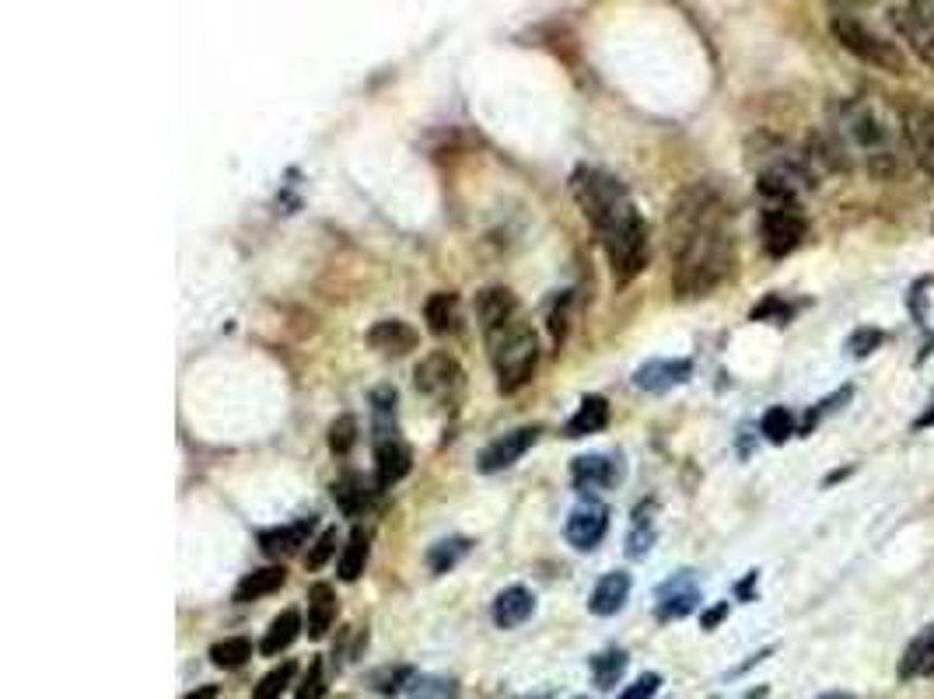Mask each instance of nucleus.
Listing matches in <instances>:
<instances>
[{"label": "nucleus", "mask_w": 934, "mask_h": 699, "mask_svg": "<svg viewBox=\"0 0 934 699\" xmlns=\"http://www.w3.org/2000/svg\"><path fill=\"white\" fill-rule=\"evenodd\" d=\"M326 696V678H322V661H312L309 672H304L301 686L295 692V699H322Z\"/></svg>", "instance_id": "nucleus-40"}, {"label": "nucleus", "mask_w": 934, "mask_h": 699, "mask_svg": "<svg viewBox=\"0 0 934 699\" xmlns=\"http://www.w3.org/2000/svg\"><path fill=\"white\" fill-rule=\"evenodd\" d=\"M571 479L582 494L606 490V486L623 479V469L617 459H609V454H582V459H574L571 465Z\"/></svg>", "instance_id": "nucleus-14"}, {"label": "nucleus", "mask_w": 934, "mask_h": 699, "mask_svg": "<svg viewBox=\"0 0 934 699\" xmlns=\"http://www.w3.org/2000/svg\"><path fill=\"white\" fill-rule=\"evenodd\" d=\"M760 430H763L774 445L787 441V437L795 434V416H792V410H784V405H774V410H767Z\"/></svg>", "instance_id": "nucleus-35"}, {"label": "nucleus", "mask_w": 934, "mask_h": 699, "mask_svg": "<svg viewBox=\"0 0 934 699\" xmlns=\"http://www.w3.org/2000/svg\"><path fill=\"white\" fill-rule=\"evenodd\" d=\"M724 615H728V601H721V606H718V609H711V612H707V615H703V629H714V626H718V623L724 620Z\"/></svg>", "instance_id": "nucleus-44"}, {"label": "nucleus", "mask_w": 934, "mask_h": 699, "mask_svg": "<svg viewBox=\"0 0 934 699\" xmlns=\"http://www.w3.org/2000/svg\"><path fill=\"white\" fill-rule=\"evenodd\" d=\"M483 339H487V350H490L497 388H501L505 396L519 392V388L536 375V364H539V339L533 333V325L519 315L505 325H497L490 333H483Z\"/></svg>", "instance_id": "nucleus-2"}, {"label": "nucleus", "mask_w": 934, "mask_h": 699, "mask_svg": "<svg viewBox=\"0 0 934 699\" xmlns=\"http://www.w3.org/2000/svg\"><path fill=\"white\" fill-rule=\"evenodd\" d=\"M651 542H655V528H651L648 517H644V508H640L634 517V532H631V542H626V552H631V557H644V552L651 549Z\"/></svg>", "instance_id": "nucleus-38"}, {"label": "nucleus", "mask_w": 934, "mask_h": 699, "mask_svg": "<svg viewBox=\"0 0 934 699\" xmlns=\"http://www.w3.org/2000/svg\"><path fill=\"white\" fill-rule=\"evenodd\" d=\"M333 552H336V528H326V532H322L319 539L312 542L309 557H304V566H309V571H322Z\"/></svg>", "instance_id": "nucleus-37"}, {"label": "nucleus", "mask_w": 934, "mask_h": 699, "mask_svg": "<svg viewBox=\"0 0 934 699\" xmlns=\"http://www.w3.org/2000/svg\"><path fill=\"white\" fill-rule=\"evenodd\" d=\"M606 424H609V402H606L602 396H585V399H582V405H577V413L568 420V427H563V434H568L571 441H577V437L599 434Z\"/></svg>", "instance_id": "nucleus-26"}, {"label": "nucleus", "mask_w": 934, "mask_h": 699, "mask_svg": "<svg viewBox=\"0 0 934 699\" xmlns=\"http://www.w3.org/2000/svg\"><path fill=\"white\" fill-rule=\"evenodd\" d=\"M333 620H336V591H333V584L319 581L309 588V637L322 640L329 633Z\"/></svg>", "instance_id": "nucleus-25"}, {"label": "nucleus", "mask_w": 934, "mask_h": 699, "mask_svg": "<svg viewBox=\"0 0 934 699\" xmlns=\"http://www.w3.org/2000/svg\"><path fill=\"white\" fill-rule=\"evenodd\" d=\"M413 678H416L413 669H385V672L375 675V689H378L382 696H396L402 686H410Z\"/></svg>", "instance_id": "nucleus-39"}, {"label": "nucleus", "mask_w": 934, "mask_h": 699, "mask_svg": "<svg viewBox=\"0 0 934 699\" xmlns=\"http://www.w3.org/2000/svg\"><path fill=\"white\" fill-rule=\"evenodd\" d=\"M252 658V644L246 637H228L211 647V661L217 669H241Z\"/></svg>", "instance_id": "nucleus-33"}, {"label": "nucleus", "mask_w": 934, "mask_h": 699, "mask_svg": "<svg viewBox=\"0 0 934 699\" xmlns=\"http://www.w3.org/2000/svg\"><path fill=\"white\" fill-rule=\"evenodd\" d=\"M626 598H631V574L613 571L595 584V591L588 598V609L595 615H617L626 606Z\"/></svg>", "instance_id": "nucleus-23"}, {"label": "nucleus", "mask_w": 934, "mask_h": 699, "mask_svg": "<svg viewBox=\"0 0 934 699\" xmlns=\"http://www.w3.org/2000/svg\"><path fill=\"white\" fill-rule=\"evenodd\" d=\"M760 232H763V249L767 255H787L801 246L805 238V217L798 203L795 207H767L763 210V221H760Z\"/></svg>", "instance_id": "nucleus-9"}, {"label": "nucleus", "mask_w": 934, "mask_h": 699, "mask_svg": "<svg viewBox=\"0 0 934 699\" xmlns=\"http://www.w3.org/2000/svg\"><path fill=\"white\" fill-rule=\"evenodd\" d=\"M658 686H662V678H658L655 672H648V675H640L620 699H651L658 692Z\"/></svg>", "instance_id": "nucleus-41"}, {"label": "nucleus", "mask_w": 934, "mask_h": 699, "mask_svg": "<svg viewBox=\"0 0 934 699\" xmlns=\"http://www.w3.org/2000/svg\"><path fill=\"white\" fill-rule=\"evenodd\" d=\"M295 675H298V664H295V661L277 664V669L266 672V675L260 678V686L252 689V699H281V696H284V689L295 682Z\"/></svg>", "instance_id": "nucleus-32"}, {"label": "nucleus", "mask_w": 934, "mask_h": 699, "mask_svg": "<svg viewBox=\"0 0 934 699\" xmlns=\"http://www.w3.org/2000/svg\"><path fill=\"white\" fill-rule=\"evenodd\" d=\"M689 375H694L689 361H648L634 371V385L640 392H669L672 385L689 382Z\"/></svg>", "instance_id": "nucleus-19"}, {"label": "nucleus", "mask_w": 934, "mask_h": 699, "mask_svg": "<svg viewBox=\"0 0 934 699\" xmlns=\"http://www.w3.org/2000/svg\"><path fill=\"white\" fill-rule=\"evenodd\" d=\"M623 672H626V654H623V650H606V654L591 658V678H595V686H599V689H613L617 682L623 678Z\"/></svg>", "instance_id": "nucleus-31"}, {"label": "nucleus", "mask_w": 934, "mask_h": 699, "mask_svg": "<svg viewBox=\"0 0 934 699\" xmlns=\"http://www.w3.org/2000/svg\"><path fill=\"white\" fill-rule=\"evenodd\" d=\"M536 437H539L536 427H519V430H511V434H505V437H497V441H490L487 448L480 451L476 469H480V473H487V476H490V473H501V469H511L528 448L536 445Z\"/></svg>", "instance_id": "nucleus-11"}, {"label": "nucleus", "mask_w": 934, "mask_h": 699, "mask_svg": "<svg viewBox=\"0 0 934 699\" xmlns=\"http://www.w3.org/2000/svg\"><path fill=\"white\" fill-rule=\"evenodd\" d=\"M533 609H536L533 591H525V588H505L501 595L494 598V623L501 626V629H514V626H522L528 615H533Z\"/></svg>", "instance_id": "nucleus-24"}, {"label": "nucleus", "mask_w": 934, "mask_h": 699, "mask_svg": "<svg viewBox=\"0 0 934 699\" xmlns=\"http://www.w3.org/2000/svg\"><path fill=\"white\" fill-rule=\"evenodd\" d=\"M879 344H882V333H875V329H861V333L850 336V353H855V357H868V353H872Z\"/></svg>", "instance_id": "nucleus-43"}, {"label": "nucleus", "mask_w": 934, "mask_h": 699, "mask_svg": "<svg viewBox=\"0 0 934 699\" xmlns=\"http://www.w3.org/2000/svg\"><path fill=\"white\" fill-rule=\"evenodd\" d=\"M470 539H462V535H452V539H441V542H434L431 549H427V566H431V574H448L452 571V566H459V560L465 557V552H470Z\"/></svg>", "instance_id": "nucleus-30"}, {"label": "nucleus", "mask_w": 934, "mask_h": 699, "mask_svg": "<svg viewBox=\"0 0 934 699\" xmlns=\"http://www.w3.org/2000/svg\"><path fill=\"white\" fill-rule=\"evenodd\" d=\"M606 532H609V508H606V503H599V500L577 503V508L571 511V517H568V528H563L568 542L574 549H582V552L599 546L606 539Z\"/></svg>", "instance_id": "nucleus-10"}, {"label": "nucleus", "mask_w": 934, "mask_h": 699, "mask_svg": "<svg viewBox=\"0 0 934 699\" xmlns=\"http://www.w3.org/2000/svg\"><path fill=\"white\" fill-rule=\"evenodd\" d=\"M700 601V588L697 581L689 571H683L680 577L665 581L662 588H658V620L662 623H672V620H683V615H689L697 609Z\"/></svg>", "instance_id": "nucleus-13"}, {"label": "nucleus", "mask_w": 934, "mask_h": 699, "mask_svg": "<svg viewBox=\"0 0 934 699\" xmlns=\"http://www.w3.org/2000/svg\"><path fill=\"white\" fill-rule=\"evenodd\" d=\"M378 497V483L364 479L361 473H344L340 479L333 483V500L347 517H358L375 503Z\"/></svg>", "instance_id": "nucleus-18"}, {"label": "nucleus", "mask_w": 934, "mask_h": 699, "mask_svg": "<svg viewBox=\"0 0 934 699\" xmlns=\"http://www.w3.org/2000/svg\"><path fill=\"white\" fill-rule=\"evenodd\" d=\"M539 699H546V696H539Z\"/></svg>", "instance_id": "nucleus-47"}, {"label": "nucleus", "mask_w": 934, "mask_h": 699, "mask_svg": "<svg viewBox=\"0 0 934 699\" xmlns=\"http://www.w3.org/2000/svg\"><path fill=\"white\" fill-rule=\"evenodd\" d=\"M519 315H522V304L508 287H487L476 295V322H480L483 333H490V329H497V325H505Z\"/></svg>", "instance_id": "nucleus-16"}, {"label": "nucleus", "mask_w": 934, "mask_h": 699, "mask_svg": "<svg viewBox=\"0 0 934 699\" xmlns=\"http://www.w3.org/2000/svg\"><path fill=\"white\" fill-rule=\"evenodd\" d=\"M823 699H855V696H844V692H830V696H823Z\"/></svg>", "instance_id": "nucleus-46"}, {"label": "nucleus", "mask_w": 934, "mask_h": 699, "mask_svg": "<svg viewBox=\"0 0 934 699\" xmlns=\"http://www.w3.org/2000/svg\"><path fill=\"white\" fill-rule=\"evenodd\" d=\"M844 129H847V137L868 154V168H872V175H893L896 172V151L889 143V129H885V123H882V116L875 112L872 102H864V99L847 102L844 105Z\"/></svg>", "instance_id": "nucleus-4"}, {"label": "nucleus", "mask_w": 934, "mask_h": 699, "mask_svg": "<svg viewBox=\"0 0 934 699\" xmlns=\"http://www.w3.org/2000/svg\"><path fill=\"white\" fill-rule=\"evenodd\" d=\"M298 633H301V615H298V609H284L277 620L270 623L260 650H263L266 658H277L281 650H287V647L298 640Z\"/></svg>", "instance_id": "nucleus-28"}, {"label": "nucleus", "mask_w": 934, "mask_h": 699, "mask_svg": "<svg viewBox=\"0 0 934 699\" xmlns=\"http://www.w3.org/2000/svg\"><path fill=\"white\" fill-rule=\"evenodd\" d=\"M410 699H459V686L441 675H416L410 682Z\"/></svg>", "instance_id": "nucleus-34"}, {"label": "nucleus", "mask_w": 934, "mask_h": 699, "mask_svg": "<svg viewBox=\"0 0 934 699\" xmlns=\"http://www.w3.org/2000/svg\"><path fill=\"white\" fill-rule=\"evenodd\" d=\"M830 28H833L836 42H840L847 53H855L861 63H868V67L885 71V74H904L907 71L904 53H899L889 39H882L879 32L868 28L864 22H858L855 14H833Z\"/></svg>", "instance_id": "nucleus-5"}, {"label": "nucleus", "mask_w": 934, "mask_h": 699, "mask_svg": "<svg viewBox=\"0 0 934 699\" xmlns=\"http://www.w3.org/2000/svg\"><path fill=\"white\" fill-rule=\"evenodd\" d=\"M568 304H571V295H563L560 304L553 308V315H550V333H553L557 347L563 344V336H568Z\"/></svg>", "instance_id": "nucleus-42"}, {"label": "nucleus", "mask_w": 934, "mask_h": 699, "mask_svg": "<svg viewBox=\"0 0 934 699\" xmlns=\"http://www.w3.org/2000/svg\"><path fill=\"white\" fill-rule=\"evenodd\" d=\"M893 25L904 36V42L917 53V60L934 71V4L910 0V4L893 8Z\"/></svg>", "instance_id": "nucleus-8"}, {"label": "nucleus", "mask_w": 934, "mask_h": 699, "mask_svg": "<svg viewBox=\"0 0 934 699\" xmlns=\"http://www.w3.org/2000/svg\"><path fill=\"white\" fill-rule=\"evenodd\" d=\"M368 549H372V539H368V532L364 528H353L350 532V539H347V546H344V557H340V566H336V571H340V581H358L361 574H364V566H368Z\"/></svg>", "instance_id": "nucleus-29"}, {"label": "nucleus", "mask_w": 934, "mask_h": 699, "mask_svg": "<svg viewBox=\"0 0 934 699\" xmlns=\"http://www.w3.org/2000/svg\"><path fill=\"white\" fill-rule=\"evenodd\" d=\"M424 319H427V329L434 336H456L462 329L459 295H452V290H438V295H431L424 304Z\"/></svg>", "instance_id": "nucleus-21"}, {"label": "nucleus", "mask_w": 934, "mask_h": 699, "mask_svg": "<svg viewBox=\"0 0 934 699\" xmlns=\"http://www.w3.org/2000/svg\"><path fill=\"white\" fill-rule=\"evenodd\" d=\"M353 445H358V420H353L350 413L336 416L329 424V448H333V454H350Z\"/></svg>", "instance_id": "nucleus-36"}, {"label": "nucleus", "mask_w": 934, "mask_h": 699, "mask_svg": "<svg viewBox=\"0 0 934 699\" xmlns=\"http://www.w3.org/2000/svg\"><path fill=\"white\" fill-rule=\"evenodd\" d=\"M413 469V451L407 448L402 437H385L375 441V476L378 486H396L399 479H407Z\"/></svg>", "instance_id": "nucleus-15"}, {"label": "nucleus", "mask_w": 934, "mask_h": 699, "mask_svg": "<svg viewBox=\"0 0 934 699\" xmlns=\"http://www.w3.org/2000/svg\"><path fill=\"white\" fill-rule=\"evenodd\" d=\"M315 528V514L309 517H298L295 525H284V528H270L260 535V549L266 552L270 560H281V557H291V552H298L304 546V539L312 535Z\"/></svg>", "instance_id": "nucleus-20"}, {"label": "nucleus", "mask_w": 934, "mask_h": 699, "mask_svg": "<svg viewBox=\"0 0 934 699\" xmlns=\"http://www.w3.org/2000/svg\"><path fill=\"white\" fill-rule=\"evenodd\" d=\"M927 675H934V623L917 633L910 647L904 650V658H899V678L904 682Z\"/></svg>", "instance_id": "nucleus-22"}, {"label": "nucleus", "mask_w": 934, "mask_h": 699, "mask_svg": "<svg viewBox=\"0 0 934 699\" xmlns=\"http://www.w3.org/2000/svg\"><path fill=\"white\" fill-rule=\"evenodd\" d=\"M284 581H287L284 566H263V571H252V574H246L238 581L235 601H238V606H249V601H256V598H266L273 591H281Z\"/></svg>", "instance_id": "nucleus-27"}, {"label": "nucleus", "mask_w": 934, "mask_h": 699, "mask_svg": "<svg viewBox=\"0 0 934 699\" xmlns=\"http://www.w3.org/2000/svg\"><path fill=\"white\" fill-rule=\"evenodd\" d=\"M595 232H599V241L609 255L617 284H631L634 276L648 266V224H644L634 203H626L620 214H613L602 227H595Z\"/></svg>", "instance_id": "nucleus-3"}, {"label": "nucleus", "mask_w": 934, "mask_h": 699, "mask_svg": "<svg viewBox=\"0 0 934 699\" xmlns=\"http://www.w3.org/2000/svg\"><path fill=\"white\" fill-rule=\"evenodd\" d=\"M904 134H907L913 161L921 165L927 178H934V109L910 105L904 112Z\"/></svg>", "instance_id": "nucleus-12"}, {"label": "nucleus", "mask_w": 934, "mask_h": 699, "mask_svg": "<svg viewBox=\"0 0 934 699\" xmlns=\"http://www.w3.org/2000/svg\"><path fill=\"white\" fill-rule=\"evenodd\" d=\"M571 192L577 207L585 210V217L591 221V227H602L609 217L620 214V210L631 203V192L623 189L620 178H613L602 168H588V165H582L571 175Z\"/></svg>", "instance_id": "nucleus-6"}, {"label": "nucleus", "mask_w": 934, "mask_h": 699, "mask_svg": "<svg viewBox=\"0 0 934 699\" xmlns=\"http://www.w3.org/2000/svg\"><path fill=\"white\" fill-rule=\"evenodd\" d=\"M183 699H217V686H197L192 692H186Z\"/></svg>", "instance_id": "nucleus-45"}, {"label": "nucleus", "mask_w": 934, "mask_h": 699, "mask_svg": "<svg viewBox=\"0 0 934 699\" xmlns=\"http://www.w3.org/2000/svg\"><path fill=\"white\" fill-rule=\"evenodd\" d=\"M413 382H416V392H424L427 399L434 402H452L459 399L462 385H465V375L459 361L448 350H434L427 353L421 364H416L413 371Z\"/></svg>", "instance_id": "nucleus-7"}, {"label": "nucleus", "mask_w": 934, "mask_h": 699, "mask_svg": "<svg viewBox=\"0 0 934 699\" xmlns=\"http://www.w3.org/2000/svg\"><path fill=\"white\" fill-rule=\"evenodd\" d=\"M368 344H372V350H378L385 357H402V353L416 350L421 336H416L413 325H407L402 319H382V322L372 325V329H368Z\"/></svg>", "instance_id": "nucleus-17"}, {"label": "nucleus", "mask_w": 934, "mask_h": 699, "mask_svg": "<svg viewBox=\"0 0 934 699\" xmlns=\"http://www.w3.org/2000/svg\"><path fill=\"white\" fill-rule=\"evenodd\" d=\"M672 287L680 298H703L732 273L735 238L728 232V210L711 186L686 189L672 203Z\"/></svg>", "instance_id": "nucleus-1"}]
</instances>
